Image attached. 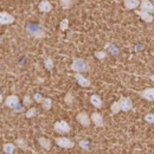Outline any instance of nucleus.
I'll return each instance as SVG.
<instances>
[{"instance_id": "nucleus-22", "label": "nucleus", "mask_w": 154, "mask_h": 154, "mask_svg": "<svg viewBox=\"0 0 154 154\" xmlns=\"http://www.w3.org/2000/svg\"><path fill=\"white\" fill-rule=\"evenodd\" d=\"M59 4L62 6V8L64 10H69L72 6V0H59Z\"/></svg>"}, {"instance_id": "nucleus-29", "label": "nucleus", "mask_w": 154, "mask_h": 154, "mask_svg": "<svg viewBox=\"0 0 154 154\" xmlns=\"http://www.w3.org/2000/svg\"><path fill=\"white\" fill-rule=\"evenodd\" d=\"M68 27H69V20L66 19H63L60 21V25H59V29L62 30V31H66L68 30Z\"/></svg>"}, {"instance_id": "nucleus-25", "label": "nucleus", "mask_w": 154, "mask_h": 154, "mask_svg": "<svg viewBox=\"0 0 154 154\" xmlns=\"http://www.w3.org/2000/svg\"><path fill=\"white\" fill-rule=\"evenodd\" d=\"M95 57L97 59H100V60H103V59H106L107 58V52L106 51H103V50H98V51H95Z\"/></svg>"}, {"instance_id": "nucleus-19", "label": "nucleus", "mask_w": 154, "mask_h": 154, "mask_svg": "<svg viewBox=\"0 0 154 154\" xmlns=\"http://www.w3.org/2000/svg\"><path fill=\"white\" fill-rule=\"evenodd\" d=\"M16 151V145L13 143H6L4 145V152L6 154H13Z\"/></svg>"}, {"instance_id": "nucleus-30", "label": "nucleus", "mask_w": 154, "mask_h": 154, "mask_svg": "<svg viewBox=\"0 0 154 154\" xmlns=\"http://www.w3.org/2000/svg\"><path fill=\"white\" fill-rule=\"evenodd\" d=\"M145 121L148 122V123H154V114L152 113H148L145 115Z\"/></svg>"}, {"instance_id": "nucleus-28", "label": "nucleus", "mask_w": 154, "mask_h": 154, "mask_svg": "<svg viewBox=\"0 0 154 154\" xmlns=\"http://www.w3.org/2000/svg\"><path fill=\"white\" fill-rule=\"evenodd\" d=\"M16 145H18L21 149H27V143H26V141L24 139H18L16 141Z\"/></svg>"}, {"instance_id": "nucleus-1", "label": "nucleus", "mask_w": 154, "mask_h": 154, "mask_svg": "<svg viewBox=\"0 0 154 154\" xmlns=\"http://www.w3.org/2000/svg\"><path fill=\"white\" fill-rule=\"evenodd\" d=\"M26 31L32 37H35V38L37 39H42L45 37V31L42 27V25H39V24H29L26 26Z\"/></svg>"}, {"instance_id": "nucleus-33", "label": "nucleus", "mask_w": 154, "mask_h": 154, "mask_svg": "<svg viewBox=\"0 0 154 154\" xmlns=\"http://www.w3.org/2000/svg\"><path fill=\"white\" fill-rule=\"evenodd\" d=\"M149 78H151V81H152V82H154V74H153V75H151V76H149Z\"/></svg>"}, {"instance_id": "nucleus-11", "label": "nucleus", "mask_w": 154, "mask_h": 154, "mask_svg": "<svg viewBox=\"0 0 154 154\" xmlns=\"http://www.w3.org/2000/svg\"><path fill=\"white\" fill-rule=\"evenodd\" d=\"M75 78H76L77 83H78L81 87H83V88H88V87H90V85H91L90 79L85 78V77L83 76L82 74H78V72H76V74H75Z\"/></svg>"}, {"instance_id": "nucleus-21", "label": "nucleus", "mask_w": 154, "mask_h": 154, "mask_svg": "<svg viewBox=\"0 0 154 154\" xmlns=\"http://www.w3.org/2000/svg\"><path fill=\"white\" fill-rule=\"evenodd\" d=\"M42 103H43V108H44L45 110H50L51 107H52V100H51L50 97H45Z\"/></svg>"}, {"instance_id": "nucleus-14", "label": "nucleus", "mask_w": 154, "mask_h": 154, "mask_svg": "<svg viewBox=\"0 0 154 154\" xmlns=\"http://www.w3.org/2000/svg\"><path fill=\"white\" fill-rule=\"evenodd\" d=\"M141 19L143 20L145 23H147V24H149V23H153V20H154V18H153V16L151 14V13H147V12H142V11H136L135 12Z\"/></svg>"}, {"instance_id": "nucleus-32", "label": "nucleus", "mask_w": 154, "mask_h": 154, "mask_svg": "<svg viewBox=\"0 0 154 154\" xmlns=\"http://www.w3.org/2000/svg\"><path fill=\"white\" fill-rule=\"evenodd\" d=\"M30 104H31V97L25 96V98H24V106H30Z\"/></svg>"}, {"instance_id": "nucleus-20", "label": "nucleus", "mask_w": 154, "mask_h": 154, "mask_svg": "<svg viewBox=\"0 0 154 154\" xmlns=\"http://www.w3.org/2000/svg\"><path fill=\"white\" fill-rule=\"evenodd\" d=\"M44 65H45V68H46L49 71H51V70L54 69V66H55L54 59H52L51 57H46L45 58V60H44Z\"/></svg>"}, {"instance_id": "nucleus-15", "label": "nucleus", "mask_w": 154, "mask_h": 154, "mask_svg": "<svg viewBox=\"0 0 154 154\" xmlns=\"http://www.w3.org/2000/svg\"><path fill=\"white\" fill-rule=\"evenodd\" d=\"M123 5L127 10H135L140 6V0H123Z\"/></svg>"}, {"instance_id": "nucleus-18", "label": "nucleus", "mask_w": 154, "mask_h": 154, "mask_svg": "<svg viewBox=\"0 0 154 154\" xmlns=\"http://www.w3.org/2000/svg\"><path fill=\"white\" fill-rule=\"evenodd\" d=\"M106 49H109V52H110L112 55H114V56H116V55H119V54H120L119 48L116 46L115 44H113V43L107 44V45H106Z\"/></svg>"}, {"instance_id": "nucleus-9", "label": "nucleus", "mask_w": 154, "mask_h": 154, "mask_svg": "<svg viewBox=\"0 0 154 154\" xmlns=\"http://www.w3.org/2000/svg\"><path fill=\"white\" fill-rule=\"evenodd\" d=\"M19 97L16 96V95H10L5 100V104L8 107V108H17L19 107Z\"/></svg>"}, {"instance_id": "nucleus-3", "label": "nucleus", "mask_w": 154, "mask_h": 154, "mask_svg": "<svg viewBox=\"0 0 154 154\" xmlns=\"http://www.w3.org/2000/svg\"><path fill=\"white\" fill-rule=\"evenodd\" d=\"M54 129L57 132L58 134H66L71 131V127L69 126V123L64 120H60V121H57L54 126Z\"/></svg>"}, {"instance_id": "nucleus-16", "label": "nucleus", "mask_w": 154, "mask_h": 154, "mask_svg": "<svg viewBox=\"0 0 154 154\" xmlns=\"http://www.w3.org/2000/svg\"><path fill=\"white\" fill-rule=\"evenodd\" d=\"M90 103H91L95 108H101L102 104H103V101H102V98L98 96V95L94 94V95L90 96Z\"/></svg>"}, {"instance_id": "nucleus-5", "label": "nucleus", "mask_w": 154, "mask_h": 154, "mask_svg": "<svg viewBox=\"0 0 154 154\" xmlns=\"http://www.w3.org/2000/svg\"><path fill=\"white\" fill-rule=\"evenodd\" d=\"M56 143H57L59 147L62 148H72L74 147V141H71L69 137H65V136H60L56 139Z\"/></svg>"}, {"instance_id": "nucleus-7", "label": "nucleus", "mask_w": 154, "mask_h": 154, "mask_svg": "<svg viewBox=\"0 0 154 154\" xmlns=\"http://www.w3.org/2000/svg\"><path fill=\"white\" fill-rule=\"evenodd\" d=\"M76 119H77V122L81 123V125L84 126V127H88V126L90 125V117H89V115H88L85 112L78 113L76 116Z\"/></svg>"}, {"instance_id": "nucleus-6", "label": "nucleus", "mask_w": 154, "mask_h": 154, "mask_svg": "<svg viewBox=\"0 0 154 154\" xmlns=\"http://www.w3.org/2000/svg\"><path fill=\"white\" fill-rule=\"evenodd\" d=\"M140 11L152 14L154 13V5L149 0H141L140 1Z\"/></svg>"}, {"instance_id": "nucleus-24", "label": "nucleus", "mask_w": 154, "mask_h": 154, "mask_svg": "<svg viewBox=\"0 0 154 154\" xmlns=\"http://www.w3.org/2000/svg\"><path fill=\"white\" fill-rule=\"evenodd\" d=\"M78 145H79V147L83 148L84 151H89V149H90V142H89L88 140H81V141L78 142Z\"/></svg>"}, {"instance_id": "nucleus-10", "label": "nucleus", "mask_w": 154, "mask_h": 154, "mask_svg": "<svg viewBox=\"0 0 154 154\" xmlns=\"http://www.w3.org/2000/svg\"><path fill=\"white\" fill-rule=\"evenodd\" d=\"M38 10L43 13H49L52 11V4L49 0H42L38 5Z\"/></svg>"}, {"instance_id": "nucleus-8", "label": "nucleus", "mask_w": 154, "mask_h": 154, "mask_svg": "<svg viewBox=\"0 0 154 154\" xmlns=\"http://www.w3.org/2000/svg\"><path fill=\"white\" fill-rule=\"evenodd\" d=\"M14 23V17L8 12H0V24L1 25H10Z\"/></svg>"}, {"instance_id": "nucleus-4", "label": "nucleus", "mask_w": 154, "mask_h": 154, "mask_svg": "<svg viewBox=\"0 0 154 154\" xmlns=\"http://www.w3.org/2000/svg\"><path fill=\"white\" fill-rule=\"evenodd\" d=\"M117 102H119L120 109L122 112H129L133 108V102H132V100L129 97H121Z\"/></svg>"}, {"instance_id": "nucleus-23", "label": "nucleus", "mask_w": 154, "mask_h": 154, "mask_svg": "<svg viewBox=\"0 0 154 154\" xmlns=\"http://www.w3.org/2000/svg\"><path fill=\"white\" fill-rule=\"evenodd\" d=\"M64 101H65V103H66V104H72V103H74V101H75L74 94H72L71 91L66 93V95H65V97H64Z\"/></svg>"}, {"instance_id": "nucleus-26", "label": "nucleus", "mask_w": 154, "mask_h": 154, "mask_svg": "<svg viewBox=\"0 0 154 154\" xmlns=\"http://www.w3.org/2000/svg\"><path fill=\"white\" fill-rule=\"evenodd\" d=\"M36 114H37V109L35 108V107H31L27 112H26V114H25V116L27 117V119H31V117H33V116H36Z\"/></svg>"}, {"instance_id": "nucleus-12", "label": "nucleus", "mask_w": 154, "mask_h": 154, "mask_svg": "<svg viewBox=\"0 0 154 154\" xmlns=\"http://www.w3.org/2000/svg\"><path fill=\"white\" fill-rule=\"evenodd\" d=\"M140 96L142 98H145L146 101H154V88H146L145 90H142L140 93Z\"/></svg>"}, {"instance_id": "nucleus-31", "label": "nucleus", "mask_w": 154, "mask_h": 154, "mask_svg": "<svg viewBox=\"0 0 154 154\" xmlns=\"http://www.w3.org/2000/svg\"><path fill=\"white\" fill-rule=\"evenodd\" d=\"M33 100H35L37 103H42L44 98H43V96H42L39 93H37V94H35V95H33Z\"/></svg>"}, {"instance_id": "nucleus-2", "label": "nucleus", "mask_w": 154, "mask_h": 154, "mask_svg": "<svg viewBox=\"0 0 154 154\" xmlns=\"http://www.w3.org/2000/svg\"><path fill=\"white\" fill-rule=\"evenodd\" d=\"M70 69H71L72 71H75V72L82 74V72L89 71V65H88V63H87L84 59H82V58H76V59H74V62L71 63Z\"/></svg>"}, {"instance_id": "nucleus-17", "label": "nucleus", "mask_w": 154, "mask_h": 154, "mask_svg": "<svg viewBox=\"0 0 154 154\" xmlns=\"http://www.w3.org/2000/svg\"><path fill=\"white\" fill-rule=\"evenodd\" d=\"M38 142H39V145L42 146V148H44V149H46V151H49V149L51 148V141H50L49 139H46V137H39Z\"/></svg>"}, {"instance_id": "nucleus-13", "label": "nucleus", "mask_w": 154, "mask_h": 154, "mask_svg": "<svg viewBox=\"0 0 154 154\" xmlns=\"http://www.w3.org/2000/svg\"><path fill=\"white\" fill-rule=\"evenodd\" d=\"M90 121H93L96 127H103V126H104L103 116L101 115L100 113H93L91 116H90Z\"/></svg>"}, {"instance_id": "nucleus-27", "label": "nucleus", "mask_w": 154, "mask_h": 154, "mask_svg": "<svg viewBox=\"0 0 154 154\" xmlns=\"http://www.w3.org/2000/svg\"><path fill=\"white\" fill-rule=\"evenodd\" d=\"M110 110H112V113H113V114H119V113L121 112V109H120V106H119V102H117V101L112 104Z\"/></svg>"}]
</instances>
